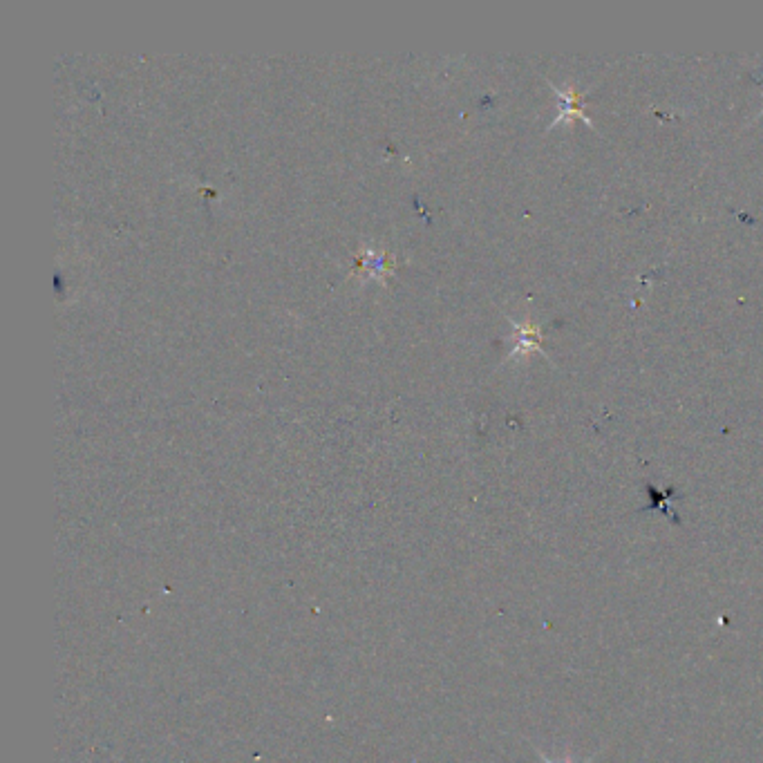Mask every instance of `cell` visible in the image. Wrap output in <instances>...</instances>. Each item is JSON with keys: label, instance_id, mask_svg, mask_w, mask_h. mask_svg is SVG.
I'll return each mask as SVG.
<instances>
[{"label": "cell", "instance_id": "1", "mask_svg": "<svg viewBox=\"0 0 763 763\" xmlns=\"http://www.w3.org/2000/svg\"><path fill=\"white\" fill-rule=\"evenodd\" d=\"M549 86L555 90V94H558V99H560L558 117L553 119L551 128H558L562 121L582 119L589 128L596 130V126H593V119L587 115V110H584V94H587V90H578L576 86H573V83H564L562 88H558L549 81Z\"/></svg>", "mask_w": 763, "mask_h": 763}, {"label": "cell", "instance_id": "2", "mask_svg": "<svg viewBox=\"0 0 763 763\" xmlns=\"http://www.w3.org/2000/svg\"><path fill=\"white\" fill-rule=\"evenodd\" d=\"M515 332H517V343L513 347V352L508 354V359H515V356H524L531 352H540L542 356L549 359V352L544 350L542 345V329L533 323V320H526V323H515L511 320Z\"/></svg>", "mask_w": 763, "mask_h": 763}, {"label": "cell", "instance_id": "3", "mask_svg": "<svg viewBox=\"0 0 763 763\" xmlns=\"http://www.w3.org/2000/svg\"><path fill=\"white\" fill-rule=\"evenodd\" d=\"M538 755H540V759H542V763H555L553 759H549V757H546V755H544V752H540V750H538ZM562 763H573V761H571V757H567V759H564ZM587 763H591V759H589Z\"/></svg>", "mask_w": 763, "mask_h": 763}, {"label": "cell", "instance_id": "4", "mask_svg": "<svg viewBox=\"0 0 763 763\" xmlns=\"http://www.w3.org/2000/svg\"><path fill=\"white\" fill-rule=\"evenodd\" d=\"M757 81L763 83V74H761V77H757ZM761 115H763V108H761V112H759V117H761Z\"/></svg>", "mask_w": 763, "mask_h": 763}]
</instances>
